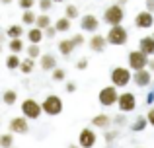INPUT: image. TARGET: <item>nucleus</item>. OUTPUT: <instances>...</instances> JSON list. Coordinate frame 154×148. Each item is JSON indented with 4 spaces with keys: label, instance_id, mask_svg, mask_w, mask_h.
Segmentation results:
<instances>
[{
    "label": "nucleus",
    "instance_id": "1",
    "mask_svg": "<svg viewBox=\"0 0 154 148\" xmlns=\"http://www.w3.org/2000/svg\"><path fill=\"white\" fill-rule=\"evenodd\" d=\"M20 107H22V117H26L27 121H37V119L41 117V113H43V105L33 98L23 99Z\"/></svg>",
    "mask_w": 154,
    "mask_h": 148
},
{
    "label": "nucleus",
    "instance_id": "2",
    "mask_svg": "<svg viewBox=\"0 0 154 148\" xmlns=\"http://www.w3.org/2000/svg\"><path fill=\"white\" fill-rule=\"evenodd\" d=\"M111 78V86H115L117 90L119 88H127L129 82H133V70L131 68H125V66H115L109 74Z\"/></svg>",
    "mask_w": 154,
    "mask_h": 148
},
{
    "label": "nucleus",
    "instance_id": "3",
    "mask_svg": "<svg viewBox=\"0 0 154 148\" xmlns=\"http://www.w3.org/2000/svg\"><path fill=\"white\" fill-rule=\"evenodd\" d=\"M123 20H125V10L119 4H111V6H107L103 10V22L107 26H111V27L123 26Z\"/></svg>",
    "mask_w": 154,
    "mask_h": 148
},
{
    "label": "nucleus",
    "instance_id": "4",
    "mask_svg": "<svg viewBox=\"0 0 154 148\" xmlns=\"http://www.w3.org/2000/svg\"><path fill=\"white\" fill-rule=\"evenodd\" d=\"M127 62H129V68H131L133 72H139V70H146L148 68L150 57H148V55H144L143 51L135 49V51H131V53H129Z\"/></svg>",
    "mask_w": 154,
    "mask_h": 148
},
{
    "label": "nucleus",
    "instance_id": "5",
    "mask_svg": "<svg viewBox=\"0 0 154 148\" xmlns=\"http://www.w3.org/2000/svg\"><path fill=\"white\" fill-rule=\"evenodd\" d=\"M41 105H43V113L49 115V117H57V115L63 113V99L57 94H49L41 101Z\"/></svg>",
    "mask_w": 154,
    "mask_h": 148
},
{
    "label": "nucleus",
    "instance_id": "6",
    "mask_svg": "<svg viewBox=\"0 0 154 148\" xmlns=\"http://www.w3.org/2000/svg\"><path fill=\"white\" fill-rule=\"evenodd\" d=\"M119 92H117L115 86H105L100 90L98 94V101L102 107H111V105H117V101H119Z\"/></svg>",
    "mask_w": 154,
    "mask_h": 148
},
{
    "label": "nucleus",
    "instance_id": "7",
    "mask_svg": "<svg viewBox=\"0 0 154 148\" xmlns=\"http://www.w3.org/2000/svg\"><path fill=\"white\" fill-rule=\"evenodd\" d=\"M107 43L109 45H115V47H119V45H125V43L129 41V33H127V29H125L123 26H115V27H109V31H107Z\"/></svg>",
    "mask_w": 154,
    "mask_h": 148
},
{
    "label": "nucleus",
    "instance_id": "8",
    "mask_svg": "<svg viewBox=\"0 0 154 148\" xmlns=\"http://www.w3.org/2000/svg\"><path fill=\"white\" fill-rule=\"evenodd\" d=\"M117 107H119V113H131V111H135L137 109V95L131 94V92H123L119 95Z\"/></svg>",
    "mask_w": 154,
    "mask_h": 148
},
{
    "label": "nucleus",
    "instance_id": "9",
    "mask_svg": "<svg viewBox=\"0 0 154 148\" xmlns=\"http://www.w3.org/2000/svg\"><path fill=\"white\" fill-rule=\"evenodd\" d=\"M96 140H98V137L94 133V127H84L80 131V134H78V146L80 148H94Z\"/></svg>",
    "mask_w": 154,
    "mask_h": 148
},
{
    "label": "nucleus",
    "instance_id": "10",
    "mask_svg": "<svg viewBox=\"0 0 154 148\" xmlns=\"http://www.w3.org/2000/svg\"><path fill=\"white\" fill-rule=\"evenodd\" d=\"M8 129L12 134H27L29 133V121L26 117H14L8 123Z\"/></svg>",
    "mask_w": 154,
    "mask_h": 148
},
{
    "label": "nucleus",
    "instance_id": "11",
    "mask_svg": "<svg viewBox=\"0 0 154 148\" xmlns=\"http://www.w3.org/2000/svg\"><path fill=\"white\" fill-rule=\"evenodd\" d=\"M152 26H154V14H150L148 10L139 12L135 16V27H139V29H150Z\"/></svg>",
    "mask_w": 154,
    "mask_h": 148
},
{
    "label": "nucleus",
    "instance_id": "12",
    "mask_svg": "<svg viewBox=\"0 0 154 148\" xmlns=\"http://www.w3.org/2000/svg\"><path fill=\"white\" fill-rule=\"evenodd\" d=\"M80 27H82V31H88V33L96 35V31H98V27H100V20L96 18L94 14H86V16L80 18Z\"/></svg>",
    "mask_w": 154,
    "mask_h": 148
},
{
    "label": "nucleus",
    "instance_id": "13",
    "mask_svg": "<svg viewBox=\"0 0 154 148\" xmlns=\"http://www.w3.org/2000/svg\"><path fill=\"white\" fill-rule=\"evenodd\" d=\"M88 45H90V49L94 51V53H103V51H105V47H107L109 43H107V37H105V35L96 33V35H92V37H90Z\"/></svg>",
    "mask_w": 154,
    "mask_h": 148
},
{
    "label": "nucleus",
    "instance_id": "14",
    "mask_svg": "<svg viewBox=\"0 0 154 148\" xmlns=\"http://www.w3.org/2000/svg\"><path fill=\"white\" fill-rule=\"evenodd\" d=\"M133 82H135V86H139V88H146V86H150V82H152V72L150 70H139V72H133Z\"/></svg>",
    "mask_w": 154,
    "mask_h": 148
},
{
    "label": "nucleus",
    "instance_id": "15",
    "mask_svg": "<svg viewBox=\"0 0 154 148\" xmlns=\"http://www.w3.org/2000/svg\"><path fill=\"white\" fill-rule=\"evenodd\" d=\"M111 125H113V117H109V115H105V113H98V115H94V119H92V127H94V129L109 131Z\"/></svg>",
    "mask_w": 154,
    "mask_h": 148
},
{
    "label": "nucleus",
    "instance_id": "16",
    "mask_svg": "<svg viewBox=\"0 0 154 148\" xmlns=\"http://www.w3.org/2000/svg\"><path fill=\"white\" fill-rule=\"evenodd\" d=\"M139 51H143L148 57H154V37L152 35H146L139 41Z\"/></svg>",
    "mask_w": 154,
    "mask_h": 148
},
{
    "label": "nucleus",
    "instance_id": "17",
    "mask_svg": "<svg viewBox=\"0 0 154 148\" xmlns=\"http://www.w3.org/2000/svg\"><path fill=\"white\" fill-rule=\"evenodd\" d=\"M39 66H41L43 70H55V68H59V66H57V59H55V55H51V53H47V55H43L41 59H39Z\"/></svg>",
    "mask_w": 154,
    "mask_h": 148
},
{
    "label": "nucleus",
    "instance_id": "18",
    "mask_svg": "<svg viewBox=\"0 0 154 148\" xmlns=\"http://www.w3.org/2000/svg\"><path fill=\"white\" fill-rule=\"evenodd\" d=\"M43 37H45V31L39 29V27H31V29L27 31V39H29V45H39V43L43 41Z\"/></svg>",
    "mask_w": 154,
    "mask_h": 148
},
{
    "label": "nucleus",
    "instance_id": "19",
    "mask_svg": "<svg viewBox=\"0 0 154 148\" xmlns=\"http://www.w3.org/2000/svg\"><path fill=\"white\" fill-rule=\"evenodd\" d=\"M74 49L76 47H74V43H72V39H63V41L59 43V51H60V55H64V57H70Z\"/></svg>",
    "mask_w": 154,
    "mask_h": 148
},
{
    "label": "nucleus",
    "instance_id": "20",
    "mask_svg": "<svg viewBox=\"0 0 154 148\" xmlns=\"http://www.w3.org/2000/svg\"><path fill=\"white\" fill-rule=\"evenodd\" d=\"M148 127V119H146V115H139V117L135 119V121L131 123V131H135V133H139V131H144Z\"/></svg>",
    "mask_w": 154,
    "mask_h": 148
},
{
    "label": "nucleus",
    "instance_id": "21",
    "mask_svg": "<svg viewBox=\"0 0 154 148\" xmlns=\"http://www.w3.org/2000/svg\"><path fill=\"white\" fill-rule=\"evenodd\" d=\"M2 101H4V105H16V101H18V92L16 90H4Z\"/></svg>",
    "mask_w": 154,
    "mask_h": 148
},
{
    "label": "nucleus",
    "instance_id": "22",
    "mask_svg": "<svg viewBox=\"0 0 154 148\" xmlns=\"http://www.w3.org/2000/svg\"><path fill=\"white\" fill-rule=\"evenodd\" d=\"M22 61L23 59H20V55H8L6 57V68H10V70H16V68H20L22 66Z\"/></svg>",
    "mask_w": 154,
    "mask_h": 148
},
{
    "label": "nucleus",
    "instance_id": "23",
    "mask_svg": "<svg viewBox=\"0 0 154 148\" xmlns=\"http://www.w3.org/2000/svg\"><path fill=\"white\" fill-rule=\"evenodd\" d=\"M55 27L59 33H64V31H70V20L66 18V16H63V18H59L55 22Z\"/></svg>",
    "mask_w": 154,
    "mask_h": 148
},
{
    "label": "nucleus",
    "instance_id": "24",
    "mask_svg": "<svg viewBox=\"0 0 154 148\" xmlns=\"http://www.w3.org/2000/svg\"><path fill=\"white\" fill-rule=\"evenodd\" d=\"M6 35L10 37V41H12V39H22L23 27H22V26H10V27L6 29Z\"/></svg>",
    "mask_w": 154,
    "mask_h": 148
},
{
    "label": "nucleus",
    "instance_id": "25",
    "mask_svg": "<svg viewBox=\"0 0 154 148\" xmlns=\"http://www.w3.org/2000/svg\"><path fill=\"white\" fill-rule=\"evenodd\" d=\"M33 68H35V61H33V59H23L22 66H20V72H22V74H31Z\"/></svg>",
    "mask_w": 154,
    "mask_h": 148
},
{
    "label": "nucleus",
    "instance_id": "26",
    "mask_svg": "<svg viewBox=\"0 0 154 148\" xmlns=\"http://www.w3.org/2000/svg\"><path fill=\"white\" fill-rule=\"evenodd\" d=\"M35 27H39V29H43V31H45L47 27H51V18H49V14H39Z\"/></svg>",
    "mask_w": 154,
    "mask_h": 148
},
{
    "label": "nucleus",
    "instance_id": "27",
    "mask_svg": "<svg viewBox=\"0 0 154 148\" xmlns=\"http://www.w3.org/2000/svg\"><path fill=\"white\" fill-rule=\"evenodd\" d=\"M22 23H23V26H33L35 27V23H37V16H35L31 10L23 12V14H22Z\"/></svg>",
    "mask_w": 154,
    "mask_h": 148
},
{
    "label": "nucleus",
    "instance_id": "28",
    "mask_svg": "<svg viewBox=\"0 0 154 148\" xmlns=\"http://www.w3.org/2000/svg\"><path fill=\"white\" fill-rule=\"evenodd\" d=\"M0 148H14V134L4 133L2 137H0Z\"/></svg>",
    "mask_w": 154,
    "mask_h": 148
},
{
    "label": "nucleus",
    "instance_id": "29",
    "mask_svg": "<svg viewBox=\"0 0 154 148\" xmlns=\"http://www.w3.org/2000/svg\"><path fill=\"white\" fill-rule=\"evenodd\" d=\"M8 47H10V51H12L14 55H20L23 49H26V47H23V41H22V39H12V41L8 43Z\"/></svg>",
    "mask_w": 154,
    "mask_h": 148
},
{
    "label": "nucleus",
    "instance_id": "30",
    "mask_svg": "<svg viewBox=\"0 0 154 148\" xmlns=\"http://www.w3.org/2000/svg\"><path fill=\"white\" fill-rule=\"evenodd\" d=\"M26 51H27V59H33V61H35V59H41V57H43L39 45H29Z\"/></svg>",
    "mask_w": 154,
    "mask_h": 148
},
{
    "label": "nucleus",
    "instance_id": "31",
    "mask_svg": "<svg viewBox=\"0 0 154 148\" xmlns=\"http://www.w3.org/2000/svg\"><path fill=\"white\" fill-rule=\"evenodd\" d=\"M51 78L55 80V82H63V80H66V70L64 68H55L51 74Z\"/></svg>",
    "mask_w": 154,
    "mask_h": 148
},
{
    "label": "nucleus",
    "instance_id": "32",
    "mask_svg": "<svg viewBox=\"0 0 154 148\" xmlns=\"http://www.w3.org/2000/svg\"><path fill=\"white\" fill-rule=\"evenodd\" d=\"M64 16H66L68 20L78 18V6H74V4H68V6H66V10H64Z\"/></svg>",
    "mask_w": 154,
    "mask_h": 148
},
{
    "label": "nucleus",
    "instance_id": "33",
    "mask_svg": "<svg viewBox=\"0 0 154 148\" xmlns=\"http://www.w3.org/2000/svg\"><path fill=\"white\" fill-rule=\"evenodd\" d=\"M18 6L22 8L23 12H29V10H33L35 0H18Z\"/></svg>",
    "mask_w": 154,
    "mask_h": 148
},
{
    "label": "nucleus",
    "instance_id": "34",
    "mask_svg": "<svg viewBox=\"0 0 154 148\" xmlns=\"http://www.w3.org/2000/svg\"><path fill=\"white\" fill-rule=\"evenodd\" d=\"M105 142L107 144H111V142H115L117 140V137H119V131H105Z\"/></svg>",
    "mask_w": 154,
    "mask_h": 148
},
{
    "label": "nucleus",
    "instance_id": "35",
    "mask_svg": "<svg viewBox=\"0 0 154 148\" xmlns=\"http://www.w3.org/2000/svg\"><path fill=\"white\" fill-rule=\"evenodd\" d=\"M113 125H117V127L127 125V113H119V115H115V117H113Z\"/></svg>",
    "mask_w": 154,
    "mask_h": 148
},
{
    "label": "nucleus",
    "instance_id": "36",
    "mask_svg": "<svg viewBox=\"0 0 154 148\" xmlns=\"http://www.w3.org/2000/svg\"><path fill=\"white\" fill-rule=\"evenodd\" d=\"M53 4H55L53 0H39V8H41V12H43V14H47V12L51 10V8H53Z\"/></svg>",
    "mask_w": 154,
    "mask_h": 148
},
{
    "label": "nucleus",
    "instance_id": "37",
    "mask_svg": "<svg viewBox=\"0 0 154 148\" xmlns=\"http://www.w3.org/2000/svg\"><path fill=\"white\" fill-rule=\"evenodd\" d=\"M72 43H74V47H80V45H84L86 43V39H84V35L82 33H76V35H72Z\"/></svg>",
    "mask_w": 154,
    "mask_h": 148
},
{
    "label": "nucleus",
    "instance_id": "38",
    "mask_svg": "<svg viewBox=\"0 0 154 148\" xmlns=\"http://www.w3.org/2000/svg\"><path fill=\"white\" fill-rule=\"evenodd\" d=\"M57 33H59V31H57L55 26H51V27H47V29H45V37H47V39H53Z\"/></svg>",
    "mask_w": 154,
    "mask_h": 148
},
{
    "label": "nucleus",
    "instance_id": "39",
    "mask_svg": "<svg viewBox=\"0 0 154 148\" xmlns=\"http://www.w3.org/2000/svg\"><path fill=\"white\" fill-rule=\"evenodd\" d=\"M76 68L78 70H86L88 68V59H80V61L76 62Z\"/></svg>",
    "mask_w": 154,
    "mask_h": 148
},
{
    "label": "nucleus",
    "instance_id": "40",
    "mask_svg": "<svg viewBox=\"0 0 154 148\" xmlns=\"http://www.w3.org/2000/svg\"><path fill=\"white\" fill-rule=\"evenodd\" d=\"M146 119H148V125L154 127V107H150L148 109V113H146Z\"/></svg>",
    "mask_w": 154,
    "mask_h": 148
},
{
    "label": "nucleus",
    "instance_id": "41",
    "mask_svg": "<svg viewBox=\"0 0 154 148\" xmlns=\"http://www.w3.org/2000/svg\"><path fill=\"white\" fill-rule=\"evenodd\" d=\"M66 92H68V94L76 92V84H74V82H66Z\"/></svg>",
    "mask_w": 154,
    "mask_h": 148
},
{
    "label": "nucleus",
    "instance_id": "42",
    "mask_svg": "<svg viewBox=\"0 0 154 148\" xmlns=\"http://www.w3.org/2000/svg\"><path fill=\"white\" fill-rule=\"evenodd\" d=\"M146 10L150 14H154V0H146Z\"/></svg>",
    "mask_w": 154,
    "mask_h": 148
},
{
    "label": "nucleus",
    "instance_id": "43",
    "mask_svg": "<svg viewBox=\"0 0 154 148\" xmlns=\"http://www.w3.org/2000/svg\"><path fill=\"white\" fill-rule=\"evenodd\" d=\"M148 70L154 72V59H150V62H148Z\"/></svg>",
    "mask_w": 154,
    "mask_h": 148
},
{
    "label": "nucleus",
    "instance_id": "44",
    "mask_svg": "<svg viewBox=\"0 0 154 148\" xmlns=\"http://www.w3.org/2000/svg\"><path fill=\"white\" fill-rule=\"evenodd\" d=\"M127 2H129V0H119L117 4H119V6H123V4H127Z\"/></svg>",
    "mask_w": 154,
    "mask_h": 148
},
{
    "label": "nucleus",
    "instance_id": "45",
    "mask_svg": "<svg viewBox=\"0 0 154 148\" xmlns=\"http://www.w3.org/2000/svg\"><path fill=\"white\" fill-rule=\"evenodd\" d=\"M0 2H2V4H10L12 0H0Z\"/></svg>",
    "mask_w": 154,
    "mask_h": 148
},
{
    "label": "nucleus",
    "instance_id": "46",
    "mask_svg": "<svg viewBox=\"0 0 154 148\" xmlns=\"http://www.w3.org/2000/svg\"><path fill=\"white\" fill-rule=\"evenodd\" d=\"M68 148H80V146H78V144H70Z\"/></svg>",
    "mask_w": 154,
    "mask_h": 148
},
{
    "label": "nucleus",
    "instance_id": "47",
    "mask_svg": "<svg viewBox=\"0 0 154 148\" xmlns=\"http://www.w3.org/2000/svg\"><path fill=\"white\" fill-rule=\"evenodd\" d=\"M53 2H64V0H53Z\"/></svg>",
    "mask_w": 154,
    "mask_h": 148
},
{
    "label": "nucleus",
    "instance_id": "48",
    "mask_svg": "<svg viewBox=\"0 0 154 148\" xmlns=\"http://www.w3.org/2000/svg\"><path fill=\"white\" fill-rule=\"evenodd\" d=\"M152 37H154V33H152Z\"/></svg>",
    "mask_w": 154,
    "mask_h": 148
}]
</instances>
